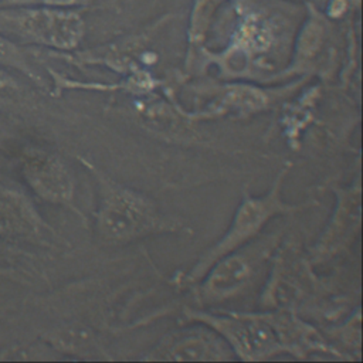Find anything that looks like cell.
<instances>
[{
	"label": "cell",
	"instance_id": "cell-1",
	"mask_svg": "<svg viewBox=\"0 0 363 363\" xmlns=\"http://www.w3.org/2000/svg\"><path fill=\"white\" fill-rule=\"evenodd\" d=\"M98 186L96 230L105 240L132 241L149 234L179 230L182 223L162 214L155 201L89 164Z\"/></svg>",
	"mask_w": 363,
	"mask_h": 363
},
{
	"label": "cell",
	"instance_id": "cell-2",
	"mask_svg": "<svg viewBox=\"0 0 363 363\" xmlns=\"http://www.w3.org/2000/svg\"><path fill=\"white\" fill-rule=\"evenodd\" d=\"M286 172V169H285ZM282 172L269 191L262 197H252L245 194L238 208L234 214V218L225 231V234L208 248L206 254L200 257L197 264L189 271L187 278L190 281H199L207 272V269L221 257L240 250L248 240H251L262 225L275 214H284L292 210H296V206L288 204L281 199V184L285 176Z\"/></svg>",
	"mask_w": 363,
	"mask_h": 363
},
{
	"label": "cell",
	"instance_id": "cell-3",
	"mask_svg": "<svg viewBox=\"0 0 363 363\" xmlns=\"http://www.w3.org/2000/svg\"><path fill=\"white\" fill-rule=\"evenodd\" d=\"M0 33L4 37L69 48L79 40L81 20L55 10L7 9L0 10Z\"/></svg>",
	"mask_w": 363,
	"mask_h": 363
},
{
	"label": "cell",
	"instance_id": "cell-4",
	"mask_svg": "<svg viewBox=\"0 0 363 363\" xmlns=\"http://www.w3.org/2000/svg\"><path fill=\"white\" fill-rule=\"evenodd\" d=\"M206 323L221 333L227 342L240 353L241 359L257 360L281 349L279 339L262 318H225L200 315Z\"/></svg>",
	"mask_w": 363,
	"mask_h": 363
},
{
	"label": "cell",
	"instance_id": "cell-5",
	"mask_svg": "<svg viewBox=\"0 0 363 363\" xmlns=\"http://www.w3.org/2000/svg\"><path fill=\"white\" fill-rule=\"evenodd\" d=\"M31 190L45 201L71 206L74 200V177L62 159L51 153L31 155L23 167Z\"/></svg>",
	"mask_w": 363,
	"mask_h": 363
},
{
	"label": "cell",
	"instance_id": "cell-6",
	"mask_svg": "<svg viewBox=\"0 0 363 363\" xmlns=\"http://www.w3.org/2000/svg\"><path fill=\"white\" fill-rule=\"evenodd\" d=\"M259 248L233 252L217 259L203 275V295L211 299L228 298L244 286L259 259Z\"/></svg>",
	"mask_w": 363,
	"mask_h": 363
},
{
	"label": "cell",
	"instance_id": "cell-7",
	"mask_svg": "<svg viewBox=\"0 0 363 363\" xmlns=\"http://www.w3.org/2000/svg\"><path fill=\"white\" fill-rule=\"evenodd\" d=\"M147 359L160 360H221L228 347L220 337L206 329H187L169 335Z\"/></svg>",
	"mask_w": 363,
	"mask_h": 363
},
{
	"label": "cell",
	"instance_id": "cell-8",
	"mask_svg": "<svg viewBox=\"0 0 363 363\" xmlns=\"http://www.w3.org/2000/svg\"><path fill=\"white\" fill-rule=\"evenodd\" d=\"M43 227L40 214L24 194L0 186V235H34Z\"/></svg>",
	"mask_w": 363,
	"mask_h": 363
},
{
	"label": "cell",
	"instance_id": "cell-9",
	"mask_svg": "<svg viewBox=\"0 0 363 363\" xmlns=\"http://www.w3.org/2000/svg\"><path fill=\"white\" fill-rule=\"evenodd\" d=\"M0 64L7 67H16L28 72L27 64L24 62L18 50L7 40V37H3L1 34H0Z\"/></svg>",
	"mask_w": 363,
	"mask_h": 363
},
{
	"label": "cell",
	"instance_id": "cell-10",
	"mask_svg": "<svg viewBox=\"0 0 363 363\" xmlns=\"http://www.w3.org/2000/svg\"><path fill=\"white\" fill-rule=\"evenodd\" d=\"M17 91V84L10 75L0 71V102H11L13 92Z\"/></svg>",
	"mask_w": 363,
	"mask_h": 363
}]
</instances>
